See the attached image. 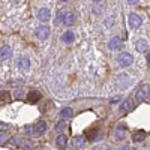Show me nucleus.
<instances>
[{
  "label": "nucleus",
  "mask_w": 150,
  "mask_h": 150,
  "mask_svg": "<svg viewBox=\"0 0 150 150\" xmlns=\"http://www.w3.org/2000/svg\"><path fill=\"white\" fill-rule=\"evenodd\" d=\"M36 38L41 41H45L50 38V35H51V29H50V26H47V24H41L39 27H36V32H35Z\"/></svg>",
  "instance_id": "nucleus-1"
},
{
  "label": "nucleus",
  "mask_w": 150,
  "mask_h": 150,
  "mask_svg": "<svg viewBox=\"0 0 150 150\" xmlns=\"http://www.w3.org/2000/svg\"><path fill=\"white\" fill-rule=\"evenodd\" d=\"M132 62H134V57H132L129 53H120V56H119V59H117V63H119V66H122V68L131 66Z\"/></svg>",
  "instance_id": "nucleus-2"
},
{
  "label": "nucleus",
  "mask_w": 150,
  "mask_h": 150,
  "mask_svg": "<svg viewBox=\"0 0 150 150\" xmlns=\"http://www.w3.org/2000/svg\"><path fill=\"white\" fill-rule=\"evenodd\" d=\"M128 23H129V27H131V29H138V27L141 26L143 20H141V17H140L138 14L131 12V14L128 15Z\"/></svg>",
  "instance_id": "nucleus-3"
},
{
  "label": "nucleus",
  "mask_w": 150,
  "mask_h": 150,
  "mask_svg": "<svg viewBox=\"0 0 150 150\" xmlns=\"http://www.w3.org/2000/svg\"><path fill=\"white\" fill-rule=\"evenodd\" d=\"M38 18H39L42 23H47L50 18H51V11H50L48 8L39 9V12H38Z\"/></svg>",
  "instance_id": "nucleus-4"
},
{
  "label": "nucleus",
  "mask_w": 150,
  "mask_h": 150,
  "mask_svg": "<svg viewBox=\"0 0 150 150\" xmlns=\"http://www.w3.org/2000/svg\"><path fill=\"white\" fill-rule=\"evenodd\" d=\"M45 131H47V122H44V120L38 122L35 126H33V134L35 135H42Z\"/></svg>",
  "instance_id": "nucleus-5"
},
{
  "label": "nucleus",
  "mask_w": 150,
  "mask_h": 150,
  "mask_svg": "<svg viewBox=\"0 0 150 150\" xmlns=\"http://www.w3.org/2000/svg\"><path fill=\"white\" fill-rule=\"evenodd\" d=\"M108 47H110V50H112V51H117V50H120V47H122V39L119 36L111 38L110 42H108Z\"/></svg>",
  "instance_id": "nucleus-6"
},
{
  "label": "nucleus",
  "mask_w": 150,
  "mask_h": 150,
  "mask_svg": "<svg viewBox=\"0 0 150 150\" xmlns=\"http://www.w3.org/2000/svg\"><path fill=\"white\" fill-rule=\"evenodd\" d=\"M132 110V101L131 99H125V101L120 104V107H119V112L120 114H126L128 111H131Z\"/></svg>",
  "instance_id": "nucleus-7"
},
{
  "label": "nucleus",
  "mask_w": 150,
  "mask_h": 150,
  "mask_svg": "<svg viewBox=\"0 0 150 150\" xmlns=\"http://www.w3.org/2000/svg\"><path fill=\"white\" fill-rule=\"evenodd\" d=\"M135 96H137V99H138V101H143V99H149V98H150V90L147 89V87H143V89L137 90Z\"/></svg>",
  "instance_id": "nucleus-8"
},
{
  "label": "nucleus",
  "mask_w": 150,
  "mask_h": 150,
  "mask_svg": "<svg viewBox=\"0 0 150 150\" xmlns=\"http://www.w3.org/2000/svg\"><path fill=\"white\" fill-rule=\"evenodd\" d=\"M126 131H128L126 125L120 123L119 126H117V129H116V137H117V140H123L125 137H126Z\"/></svg>",
  "instance_id": "nucleus-9"
},
{
  "label": "nucleus",
  "mask_w": 150,
  "mask_h": 150,
  "mask_svg": "<svg viewBox=\"0 0 150 150\" xmlns=\"http://www.w3.org/2000/svg\"><path fill=\"white\" fill-rule=\"evenodd\" d=\"M11 56H12V50H11L9 45H3L2 48H0V59H2V60H6Z\"/></svg>",
  "instance_id": "nucleus-10"
},
{
  "label": "nucleus",
  "mask_w": 150,
  "mask_h": 150,
  "mask_svg": "<svg viewBox=\"0 0 150 150\" xmlns=\"http://www.w3.org/2000/svg\"><path fill=\"white\" fill-rule=\"evenodd\" d=\"M62 39H63V42L65 44H72L74 41H75V35H74V32H71V30H66L63 35H62Z\"/></svg>",
  "instance_id": "nucleus-11"
},
{
  "label": "nucleus",
  "mask_w": 150,
  "mask_h": 150,
  "mask_svg": "<svg viewBox=\"0 0 150 150\" xmlns=\"http://www.w3.org/2000/svg\"><path fill=\"white\" fill-rule=\"evenodd\" d=\"M135 48H137V51H140V53H147L149 44L146 42V39H140L138 42L135 44Z\"/></svg>",
  "instance_id": "nucleus-12"
},
{
  "label": "nucleus",
  "mask_w": 150,
  "mask_h": 150,
  "mask_svg": "<svg viewBox=\"0 0 150 150\" xmlns=\"http://www.w3.org/2000/svg\"><path fill=\"white\" fill-rule=\"evenodd\" d=\"M75 23V17H74V14L72 12H66V14L63 15V24L65 26H72V24Z\"/></svg>",
  "instance_id": "nucleus-13"
},
{
  "label": "nucleus",
  "mask_w": 150,
  "mask_h": 150,
  "mask_svg": "<svg viewBox=\"0 0 150 150\" xmlns=\"http://www.w3.org/2000/svg\"><path fill=\"white\" fill-rule=\"evenodd\" d=\"M18 66H20L23 71H27V69L30 68V59H29V57H20Z\"/></svg>",
  "instance_id": "nucleus-14"
},
{
  "label": "nucleus",
  "mask_w": 150,
  "mask_h": 150,
  "mask_svg": "<svg viewBox=\"0 0 150 150\" xmlns=\"http://www.w3.org/2000/svg\"><path fill=\"white\" fill-rule=\"evenodd\" d=\"M56 143H57V147H60V149H65V147H66V144H68V137H66V135H63V134L57 135V140H56Z\"/></svg>",
  "instance_id": "nucleus-15"
},
{
  "label": "nucleus",
  "mask_w": 150,
  "mask_h": 150,
  "mask_svg": "<svg viewBox=\"0 0 150 150\" xmlns=\"http://www.w3.org/2000/svg\"><path fill=\"white\" fill-rule=\"evenodd\" d=\"M39 99H41V93L36 92V90H33V92H30V93L27 95V101L32 102V104H36Z\"/></svg>",
  "instance_id": "nucleus-16"
},
{
  "label": "nucleus",
  "mask_w": 150,
  "mask_h": 150,
  "mask_svg": "<svg viewBox=\"0 0 150 150\" xmlns=\"http://www.w3.org/2000/svg\"><path fill=\"white\" fill-rule=\"evenodd\" d=\"M84 143H86L84 135H77V137L74 138V147H77V149L83 147V146H84Z\"/></svg>",
  "instance_id": "nucleus-17"
},
{
  "label": "nucleus",
  "mask_w": 150,
  "mask_h": 150,
  "mask_svg": "<svg viewBox=\"0 0 150 150\" xmlns=\"http://www.w3.org/2000/svg\"><path fill=\"white\" fill-rule=\"evenodd\" d=\"M72 116H74V110L69 108V107H65L63 110L60 111V117H63V119H69Z\"/></svg>",
  "instance_id": "nucleus-18"
},
{
  "label": "nucleus",
  "mask_w": 150,
  "mask_h": 150,
  "mask_svg": "<svg viewBox=\"0 0 150 150\" xmlns=\"http://www.w3.org/2000/svg\"><path fill=\"white\" fill-rule=\"evenodd\" d=\"M146 138V134L143 132V131H138V132H135L134 135H132V140L135 141V143H140V141H143Z\"/></svg>",
  "instance_id": "nucleus-19"
},
{
  "label": "nucleus",
  "mask_w": 150,
  "mask_h": 150,
  "mask_svg": "<svg viewBox=\"0 0 150 150\" xmlns=\"http://www.w3.org/2000/svg\"><path fill=\"white\" fill-rule=\"evenodd\" d=\"M9 99H11L9 92H0V102H6Z\"/></svg>",
  "instance_id": "nucleus-20"
},
{
  "label": "nucleus",
  "mask_w": 150,
  "mask_h": 150,
  "mask_svg": "<svg viewBox=\"0 0 150 150\" xmlns=\"http://www.w3.org/2000/svg\"><path fill=\"white\" fill-rule=\"evenodd\" d=\"M65 128H66V123H65V122H59V123L56 125V128H54V129H56V131H59V132H62Z\"/></svg>",
  "instance_id": "nucleus-21"
},
{
  "label": "nucleus",
  "mask_w": 150,
  "mask_h": 150,
  "mask_svg": "<svg viewBox=\"0 0 150 150\" xmlns=\"http://www.w3.org/2000/svg\"><path fill=\"white\" fill-rule=\"evenodd\" d=\"M63 21V11H59V14H57V17H56V24H59V23H62Z\"/></svg>",
  "instance_id": "nucleus-22"
},
{
  "label": "nucleus",
  "mask_w": 150,
  "mask_h": 150,
  "mask_svg": "<svg viewBox=\"0 0 150 150\" xmlns=\"http://www.w3.org/2000/svg\"><path fill=\"white\" fill-rule=\"evenodd\" d=\"M9 126H8V125H2V123H0V131H6Z\"/></svg>",
  "instance_id": "nucleus-23"
},
{
  "label": "nucleus",
  "mask_w": 150,
  "mask_h": 150,
  "mask_svg": "<svg viewBox=\"0 0 150 150\" xmlns=\"http://www.w3.org/2000/svg\"><path fill=\"white\" fill-rule=\"evenodd\" d=\"M6 140V135H3V134H0V143H3Z\"/></svg>",
  "instance_id": "nucleus-24"
},
{
  "label": "nucleus",
  "mask_w": 150,
  "mask_h": 150,
  "mask_svg": "<svg viewBox=\"0 0 150 150\" xmlns=\"http://www.w3.org/2000/svg\"><path fill=\"white\" fill-rule=\"evenodd\" d=\"M128 3L129 5H137V3H138V0H128Z\"/></svg>",
  "instance_id": "nucleus-25"
},
{
  "label": "nucleus",
  "mask_w": 150,
  "mask_h": 150,
  "mask_svg": "<svg viewBox=\"0 0 150 150\" xmlns=\"http://www.w3.org/2000/svg\"><path fill=\"white\" fill-rule=\"evenodd\" d=\"M20 96H21V92L17 90V92H15V98H20Z\"/></svg>",
  "instance_id": "nucleus-26"
},
{
  "label": "nucleus",
  "mask_w": 150,
  "mask_h": 150,
  "mask_svg": "<svg viewBox=\"0 0 150 150\" xmlns=\"http://www.w3.org/2000/svg\"><path fill=\"white\" fill-rule=\"evenodd\" d=\"M120 150H131V149H128V147H122Z\"/></svg>",
  "instance_id": "nucleus-27"
},
{
  "label": "nucleus",
  "mask_w": 150,
  "mask_h": 150,
  "mask_svg": "<svg viewBox=\"0 0 150 150\" xmlns=\"http://www.w3.org/2000/svg\"><path fill=\"white\" fill-rule=\"evenodd\" d=\"M92 2H95V3H98V2H101V0H92Z\"/></svg>",
  "instance_id": "nucleus-28"
},
{
  "label": "nucleus",
  "mask_w": 150,
  "mask_h": 150,
  "mask_svg": "<svg viewBox=\"0 0 150 150\" xmlns=\"http://www.w3.org/2000/svg\"><path fill=\"white\" fill-rule=\"evenodd\" d=\"M60 2H68V0H60Z\"/></svg>",
  "instance_id": "nucleus-29"
},
{
  "label": "nucleus",
  "mask_w": 150,
  "mask_h": 150,
  "mask_svg": "<svg viewBox=\"0 0 150 150\" xmlns=\"http://www.w3.org/2000/svg\"><path fill=\"white\" fill-rule=\"evenodd\" d=\"M95 150H101V149H95Z\"/></svg>",
  "instance_id": "nucleus-30"
}]
</instances>
